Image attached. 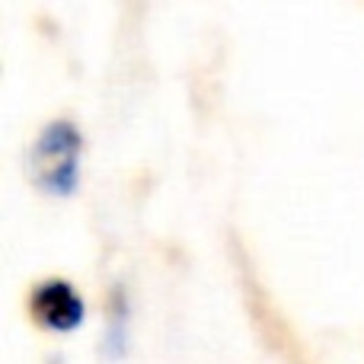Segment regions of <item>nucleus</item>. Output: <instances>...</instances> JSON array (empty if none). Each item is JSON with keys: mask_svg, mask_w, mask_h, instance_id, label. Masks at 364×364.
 Returning <instances> with one entry per match:
<instances>
[{"mask_svg": "<svg viewBox=\"0 0 364 364\" xmlns=\"http://www.w3.org/2000/svg\"><path fill=\"white\" fill-rule=\"evenodd\" d=\"M80 147L83 138L74 122L58 119L45 125L29 154L32 182L48 195H70L80 182Z\"/></svg>", "mask_w": 364, "mask_h": 364, "instance_id": "1", "label": "nucleus"}, {"mask_svg": "<svg viewBox=\"0 0 364 364\" xmlns=\"http://www.w3.org/2000/svg\"><path fill=\"white\" fill-rule=\"evenodd\" d=\"M29 314L42 329L74 333L83 323V316H87V304L77 294L74 284L61 282V278H51V282H42L29 294Z\"/></svg>", "mask_w": 364, "mask_h": 364, "instance_id": "2", "label": "nucleus"}]
</instances>
